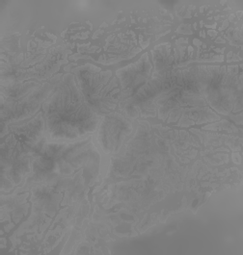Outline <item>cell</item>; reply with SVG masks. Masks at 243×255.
<instances>
[{
    "label": "cell",
    "mask_w": 243,
    "mask_h": 255,
    "mask_svg": "<svg viewBox=\"0 0 243 255\" xmlns=\"http://www.w3.org/2000/svg\"><path fill=\"white\" fill-rule=\"evenodd\" d=\"M45 133L53 141L77 140L94 132L100 116L88 104L72 75L64 77L43 104Z\"/></svg>",
    "instance_id": "obj_1"
},
{
    "label": "cell",
    "mask_w": 243,
    "mask_h": 255,
    "mask_svg": "<svg viewBox=\"0 0 243 255\" xmlns=\"http://www.w3.org/2000/svg\"><path fill=\"white\" fill-rule=\"evenodd\" d=\"M99 70L80 69L76 74V80L79 90L85 98L88 104L99 116L109 113L114 109L119 100L120 93L115 78H112L111 71L97 72Z\"/></svg>",
    "instance_id": "obj_2"
},
{
    "label": "cell",
    "mask_w": 243,
    "mask_h": 255,
    "mask_svg": "<svg viewBox=\"0 0 243 255\" xmlns=\"http://www.w3.org/2000/svg\"><path fill=\"white\" fill-rule=\"evenodd\" d=\"M131 131V125L117 113L107 115L99 130V141L106 153L116 152Z\"/></svg>",
    "instance_id": "obj_3"
},
{
    "label": "cell",
    "mask_w": 243,
    "mask_h": 255,
    "mask_svg": "<svg viewBox=\"0 0 243 255\" xmlns=\"http://www.w3.org/2000/svg\"><path fill=\"white\" fill-rule=\"evenodd\" d=\"M152 66L148 60V55L145 54L135 64L117 72L121 80L123 98H129L136 94L146 84Z\"/></svg>",
    "instance_id": "obj_4"
}]
</instances>
